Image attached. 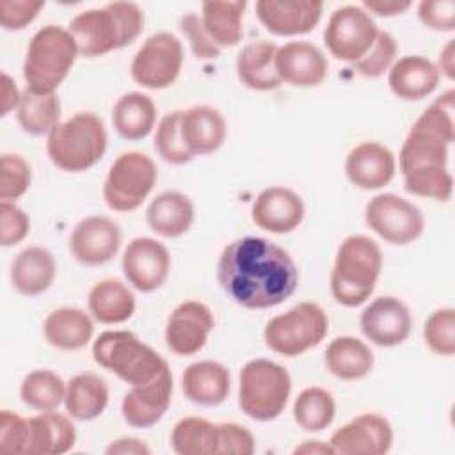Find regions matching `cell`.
<instances>
[{
	"instance_id": "cell-25",
	"label": "cell",
	"mask_w": 455,
	"mask_h": 455,
	"mask_svg": "<svg viewBox=\"0 0 455 455\" xmlns=\"http://www.w3.org/2000/svg\"><path fill=\"white\" fill-rule=\"evenodd\" d=\"M441 73L437 66L423 55H405L389 68L387 85L391 92L405 101L427 98L439 85Z\"/></svg>"
},
{
	"instance_id": "cell-32",
	"label": "cell",
	"mask_w": 455,
	"mask_h": 455,
	"mask_svg": "<svg viewBox=\"0 0 455 455\" xmlns=\"http://www.w3.org/2000/svg\"><path fill=\"white\" fill-rule=\"evenodd\" d=\"M325 368L341 380H359L366 377L375 363L371 348L354 336L334 338L323 355Z\"/></svg>"
},
{
	"instance_id": "cell-53",
	"label": "cell",
	"mask_w": 455,
	"mask_h": 455,
	"mask_svg": "<svg viewBox=\"0 0 455 455\" xmlns=\"http://www.w3.org/2000/svg\"><path fill=\"white\" fill-rule=\"evenodd\" d=\"M107 453L108 455H149L151 450L146 443H142L140 439H135V437H121V439H116L112 441L108 446H107Z\"/></svg>"
},
{
	"instance_id": "cell-46",
	"label": "cell",
	"mask_w": 455,
	"mask_h": 455,
	"mask_svg": "<svg viewBox=\"0 0 455 455\" xmlns=\"http://www.w3.org/2000/svg\"><path fill=\"white\" fill-rule=\"evenodd\" d=\"M28 444V418H23L9 409L0 412V451L27 455Z\"/></svg>"
},
{
	"instance_id": "cell-42",
	"label": "cell",
	"mask_w": 455,
	"mask_h": 455,
	"mask_svg": "<svg viewBox=\"0 0 455 455\" xmlns=\"http://www.w3.org/2000/svg\"><path fill=\"white\" fill-rule=\"evenodd\" d=\"M180 121L181 110H172L160 119L155 132V149L158 156L172 165H185L194 160L181 139Z\"/></svg>"
},
{
	"instance_id": "cell-13",
	"label": "cell",
	"mask_w": 455,
	"mask_h": 455,
	"mask_svg": "<svg viewBox=\"0 0 455 455\" xmlns=\"http://www.w3.org/2000/svg\"><path fill=\"white\" fill-rule=\"evenodd\" d=\"M181 66V41L171 32H156L133 55L130 75L133 82L146 89H165L176 82Z\"/></svg>"
},
{
	"instance_id": "cell-56",
	"label": "cell",
	"mask_w": 455,
	"mask_h": 455,
	"mask_svg": "<svg viewBox=\"0 0 455 455\" xmlns=\"http://www.w3.org/2000/svg\"><path fill=\"white\" fill-rule=\"evenodd\" d=\"M295 455L304 453V455H332L334 448L331 446V443H323V441H306L302 444H299L293 450Z\"/></svg>"
},
{
	"instance_id": "cell-48",
	"label": "cell",
	"mask_w": 455,
	"mask_h": 455,
	"mask_svg": "<svg viewBox=\"0 0 455 455\" xmlns=\"http://www.w3.org/2000/svg\"><path fill=\"white\" fill-rule=\"evenodd\" d=\"M0 243L11 247L20 243L30 231L28 215L12 201H2L0 204Z\"/></svg>"
},
{
	"instance_id": "cell-34",
	"label": "cell",
	"mask_w": 455,
	"mask_h": 455,
	"mask_svg": "<svg viewBox=\"0 0 455 455\" xmlns=\"http://www.w3.org/2000/svg\"><path fill=\"white\" fill-rule=\"evenodd\" d=\"M243 0H212L201 7V21L212 41L219 48H231L242 41L243 36Z\"/></svg>"
},
{
	"instance_id": "cell-37",
	"label": "cell",
	"mask_w": 455,
	"mask_h": 455,
	"mask_svg": "<svg viewBox=\"0 0 455 455\" xmlns=\"http://www.w3.org/2000/svg\"><path fill=\"white\" fill-rule=\"evenodd\" d=\"M60 101L55 92L37 94L25 89L16 108V119L25 133L39 137L48 135L60 123Z\"/></svg>"
},
{
	"instance_id": "cell-5",
	"label": "cell",
	"mask_w": 455,
	"mask_h": 455,
	"mask_svg": "<svg viewBox=\"0 0 455 455\" xmlns=\"http://www.w3.org/2000/svg\"><path fill=\"white\" fill-rule=\"evenodd\" d=\"M107 142L101 117L92 112H76L48 133L46 155L60 171L84 172L101 160Z\"/></svg>"
},
{
	"instance_id": "cell-11",
	"label": "cell",
	"mask_w": 455,
	"mask_h": 455,
	"mask_svg": "<svg viewBox=\"0 0 455 455\" xmlns=\"http://www.w3.org/2000/svg\"><path fill=\"white\" fill-rule=\"evenodd\" d=\"M379 27L371 14L359 5L338 7L323 30V43L332 57L343 62H357L373 46Z\"/></svg>"
},
{
	"instance_id": "cell-38",
	"label": "cell",
	"mask_w": 455,
	"mask_h": 455,
	"mask_svg": "<svg viewBox=\"0 0 455 455\" xmlns=\"http://www.w3.org/2000/svg\"><path fill=\"white\" fill-rule=\"evenodd\" d=\"M171 446L178 455H217L219 427L204 418H183L171 432Z\"/></svg>"
},
{
	"instance_id": "cell-21",
	"label": "cell",
	"mask_w": 455,
	"mask_h": 455,
	"mask_svg": "<svg viewBox=\"0 0 455 455\" xmlns=\"http://www.w3.org/2000/svg\"><path fill=\"white\" fill-rule=\"evenodd\" d=\"M323 12L318 0H258L256 16L275 36H300L311 32Z\"/></svg>"
},
{
	"instance_id": "cell-43",
	"label": "cell",
	"mask_w": 455,
	"mask_h": 455,
	"mask_svg": "<svg viewBox=\"0 0 455 455\" xmlns=\"http://www.w3.org/2000/svg\"><path fill=\"white\" fill-rule=\"evenodd\" d=\"M423 339L427 347L437 354L450 357L455 354V309H435L423 325Z\"/></svg>"
},
{
	"instance_id": "cell-18",
	"label": "cell",
	"mask_w": 455,
	"mask_h": 455,
	"mask_svg": "<svg viewBox=\"0 0 455 455\" xmlns=\"http://www.w3.org/2000/svg\"><path fill=\"white\" fill-rule=\"evenodd\" d=\"M329 443L341 455H384L393 446V428L384 416L364 412L339 427Z\"/></svg>"
},
{
	"instance_id": "cell-23",
	"label": "cell",
	"mask_w": 455,
	"mask_h": 455,
	"mask_svg": "<svg viewBox=\"0 0 455 455\" xmlns=\"http://www.w3.org/2000/svg\"><path fill=\"white\" fill-rule=\"evenodd\" d=\"M345 172L352 185L363 190L386 187L396 172L393 151L375 140H366L350 149L345 160Z\"/></svg>"
},
{
	"instance_id": "cell-47",
	"label": "cell",
	"mask_w": 455,
	"mask_h": 455,
	"mask_svg": "<svg viewBox=\"0 0 455 455\" xmlns=\"http://www.w3.org/2000/svg\"><path fill=\"white\" fill-rule=\"evenodd\" d=\"M180 30L188 39L192 53L197 59L212 60L220 55V48L212 41L208 32L203 27L201 16L196 12H187L180 18Z\"/></svg>"
},
{
	"instance_id": "cell-16",
	"label": "cell",
	"mask_w": 455,
	"mask_h": 455,
	"mask_svg": "<svg viewBox=\"0 0 455 455\" xmlns=\"http://www.w3.org/2000/svg\"><path fill=\"white\" fill-rule=\"evenodd\" d=\"M359 325L366 339L377 347L403 343L412 329V315L405 302L393 295L373 299L361 313Z\"/></svg>"
},
{
	"instance_id": "cell-36",
	"label": "cell",
	"mask_w": 455,
	"mask_h": 455,
	"mask_svg": "<svg viewBox=\"0 0 455 455\" xmlns=\"http://www.w3.org/2000/svg\"><path fill=\"white\" fill-rule=\"evenodd\" d=\"M112 123L123 139L140 140L149 135L156 123V107L144 92H126L112 108Z\"/></svg>"
},
{
	"instance_id": "cell-3",
	"label": "cell",
	"mask_w": 455,
	"mask_h": 455,
	"mask_svg": "<svg viewBox=\"0 0 455 455\" xmlns=\"http://www.w3.org/2000/svg\"><path fill=\"white\" fill-rule=\"evenodd\" d=\"M453 91H446L411 126L400 155L402 174L423 167H448V148L455 139Z\"/></svg>"
},
{
	"instance_id": "cell-14",
	"label": "cell",
	"mask_w": 455,
	"mask_h": 455,
	"mask_svg": "<svg viewBox=\"0 0 455 455\" xmlns=\"http://www.w3.org/2000/svg\"><path fill=\"white\" fill-rule=\"evenodd\" d=\"M121 265L126 281L135 290L151 293L169 277L171 254L156 238L137 236L126 245Z\"/></svg>"
},
{
	"instance_id": "cell-26",
	"label": "cell",
	"mask_w": 455,
	"mask_h": 455,
	"mask_svg": "<svg viewBox=\"0 0 455 455\" xmlns=\"http://www.w3.org/2000/svg\"><path fill=\"white\" fill-rule=\"evenodd\" d=\"M181 387L185 396L196 405H220L229 395V370L222 363L212 359L192 363L181 375Z\"/></svg>"
},
{
	"instance_id": "cell-4",
	"label": "cell",
	"mask_w": 455,
	"mask_h": 455,
	"mask_svg": "<svg viewBox=\"0 0 455 455\" xmlns=\"http://www.w3.org/2000/svg\"><path fill=\"white\" fill-rule=\"evenodd\" d=\"M382 270V252L366 235L347 236L331 272V293L345 307L361 306L375 290Z\"/></svg>"
},
{
	"instance_id": "cell-24",
	"label": "cell",
	"mask_w": 455,
	"mask_h": 455,
	"mask_svg": "<svg viewBox=\"0 0 455 455\" xmlns=\"http://www.w3.org/2000/svg\"><path fill=\"white\" fill-rule=\"evenodd\" d=\"M180 130L181 139L194 158L215 153L228 133L222 114L210 105H194L181 110Z\"/></svg>"
},
{
	"instance_id": "cell-8",
	"label": "cell",
	"mask_w": 455,
	"mask_h": 455,
	"mask_svg": "<svg viewBox=\"0 0 455 455\" xmlns=\"http://www.w3.org/2000/svg\"><path fill=\"white\" fill-rule=\"evenodd\" d=\"M291 377L284 366L270 359H251L240 371L238 405L256 421L275 419L286 407Z\"/></svg>"
},
{
	"instance_id": "cell-44",
	"label": "cell",
	"mask_w": 455,
	"mask_h": 455,
	"mask_svg": "<svg viewBox=\"0 0 455 455\" xmlns=\"http://www.w3.org/2000/svg\"><path fill=\"white\" fill-rule=\"evenodd\" d=\"M32 172L28 162L16 153H4L0 160V199L16 201L30 187Z\"/></svg>"
},
{
	"instance_id": "cell-50",
	"label": "cell",
	"mask_w": 455,
	"mask_h": 455,
	"mask_svg": "<svg viewBox=\"0 0 455 455\" xmlns=\"http://www.w3.org/2000/svg\"><path fill=\"white\" fill-rule=\"evenodd\" d=\"M43 7L41 0H0V25L5 30H21L36 20Z\"/></svg>"
},
{
	"instance_id": "cell-1",
	"label": "cell",
	"mask_w": 455,
	"mask_h": 455,
	"mask_svg": "<svg viewBox=\"0 0 455 455\" xmlns=\"http://www.w3.org/2000/svg\"><path fill=\"white\" fill-rule=\"evenodd\" d=\"M224 293L242 307L268 309L293 295L299 268L281 245L261 236H242L224 247L217 263Z\"/></svg>"
},
{
	"instance_id": "cell-29",
	"label": "cell",
	"mask_w": 455,
	"mask_h": 455,
	"mask_svg": "<svg viewBox=\"0 0 455 455\" xmlns=\"http://www.w3.org/2000/svg\"><path fill=\"white\" fill-rule=\"evenodd\" d=\"M196 210L188 196L165 190L158 194L146 210V222L153 233L164 238L183 236L194 224Z\"/></svg>"
},
{
	"instance_id": "cell-41",
	"label": "cell",
	"mask_w": 455,
	"mask_h": 455,
	"mask_svg": "<svg viewBox=\"0 0 455 455\" xmlns=\"http://www.w3.org/2000/svg\"><path fill=\"white\" fill-rule=\"evenodd\" d=\"M403 176V188L419 197L446 203L453 192V176L448 167H423L414 169Z\"/></svg>"
},
{
	"instance_id": "cell-9",
	"label": "cell",
	"mask_w": 455,
	"mask_h": 455,
	"mask_svg": "<svg viewBox=\"0 0 455 455\" xmlns=\"http://www.w3.org/2000/svg\"><path fill=\"white\" fill-rule=\"evenodd\" d=\"M329 331V318L316 302H299L270 318L263 329L265 345L284 357H297L316 347Z\"/></svg>"
},
{
	"instance_id": "cell-20",
	"label": "cell",
	"mask_w": 455,
	"mask_h": 455,
	"mask_svg": "<svg viewBox=\"0 0 455 455\" xmlns=\"http://www.w3.org/2000/svg\"><path fill=\"white\" fill-rule=\"evenodd\" d=\"M302 197L286 187L263 188L252 203V222L270 233L284 235L297 229L304 219Z\"/></svg>"
},
{
	"instance_id": "cell-6",
	"label": "cell",
	"mask_w": 455,
	"mask_h": 455,
	"mask_svg": "<svg viewBox=\"0 0 455 455\" xmlns=\"http://www.w3.org/2000/svg\"><path fill=\"white\" fill-rule=\"evenodd\" d=\"M78 46L71 32L60 25H44L39 28L27 48L23 62V78L27 89L37 94H52L69 75Z\"/></svg>"
},
{
	"instance_id": "cell-19",
	"label": "cell",
	"mask_w": 455,
	"mask_h": 455,
	"mask_svg": "<svg viewBox=\"0 0 455 455\" xmlns=\"http://www.w3.org/2000/svg\"><path fill=\"white\" fill-rule=\"evenodd\" d=\"M172 395V373L165 368L156 379L132 386L123 396L121 414L130 427L149 428L156 425L171 405Z\"/></svg>"
},
{
	"instance_id": "cell-15",
	"label": "cell",
	"mask_w": 455,
	"mask_h": 455,
	"mask_svg": "<svg viewBox=\"0 0 455 455\" xmlns=\"http://www.w3.org/2000/svg\"><path fill=\"white\" fill-rule=\"evenodd\" d=\"M215 327L212 309L199 300H185L178 304L165 323L167 348L181 357L194 355L208 341Z\"/></svg>"
},
{
	"instance_id": "cell-55",
	"label": "cell",
	"mask_w": 455,
	"mask_h": 455,
	"mask_svg": "<svg viewBox=\"0 0 455 455\" xmlns=\"http://www.w3.org/2000/svg\"><path fill=\"white\" fill-rule=\"evenodd\" d=\"M455 41H448V44L441 50L439 53V64L437 69L439 73L446 75L448 78H453L455 76Z\"/></svg>"
},
{
	"instance_id": "cell-30",
	"label": "cell",
	"mask_w": 455,
	"mask_h": 455,
	"mask_svg": "<svg viewBox=\"0 0 455 455\" xmlns=\"http://www.w3.org/2000/svg\"><path fill=\"white\" fill-rule=\"evenodd\" d=\"M76 430L60 412L46 411L28 418L27 455H60L75 446Z\"/></svg>"
},
{
	"instance_id": "cell-51",
	"label": "cell",
	"mask_w": 455,
	"mask_h": 455,
	"mask_svg": "<svg viewBox=\"0 0 455 455\" xmlns=\"http://www.w3.org/2000/svg\"><path fill=\"white\" fill-rule=\"evenodd\" d=\"M419 21L437 32H451L455 28L453 0H423L418 5Z\"/></svg>"
},
{
	"instance_id": "cell-12",
	"label": "cell",
	"mask_w": 455,
	"mask_h": 455,
	"mask_svg": "<svg viewBox=\"0 0 455 455\" xmlns=\"http://www.w3.org/2000/svg\"><path fill=\"white\" fill-rule=\"evenodd\" d=\"M364 220L384 242L391 245H409L425 229L421 210L396 194H379L364 208Z\"/></svg>"
},
{
	"instance_id": "cell-2",
	"label": "cell",
	"mask_w": 455,
	"mask_h": 455,
	"mask_svg": "<svg viewBox=\"0 0 455 455\" xmlns=\"http://www.w3.org/2000/svg\"><path fill=\"white\" fill-rule=\"evenodd\" d=\"M144 27V12L135 2H110L78 12L68 25L82 57H100L133 43Z\"/></svg>"
},
{
	"instance_id": "cell-22",
	"label": "cell",
	"mask_w": 455,
	"mask_h": 455,
	"mask_svg": "<svg viewBox=\"0 0 455 455\" xmlns=\"http://www.w3.org/2000/svg\"><path fill=\"white\" fill-rule=\"evenodd\" d=\"M275 71L281 82L295 87H316L327 78L329 62L309 41H290L277 48Z\"/></svg>"
},
{
	"instance_id": "cell-17",
	"label": "cell",
	"mask_w": 455,
	"mask_h": 455,
	"mask_svg": "<svg viewBox=\"0 0 455 455\" xmlns=\"http://www.w3.org/2000/svg\"><path fill=\"white\" fill-rule=\"evenodd\" d=\"M121 240V229L110 217L89 215L75 226L69 236V251L78 263L100 267L117 254Z\"/></svg>"
},
{
	"instance_id": "cell-39",
	"label": "cell",
	"mask_w": 455,
	"mask_h": 455,
	"mask_svg": "<svg viewBox=\"0 0 455 455\" xmlns=\"http://www.w3.org/2000/svg\"><path fill=\"white\" fill-rule=\"evenodd\" d=\"M336 416L334 396L318 386L306 387L293 402L295 423L306 432H320L327 428Z\"/></svg>"
},
{
	"instance_id": "cell-49",
	"label": "cell",
	"mask_w": 455,
	"mask_h": 455,
	"mask_svg": "<svg viewBox=\"0 0 455 455\" xmlns=\"http://www.w3.org/2000/svg\"><path fill=\"white\" fill-rule=\"evenodd\" d=\"M219 427V448L217 455H251L256 450L254 435L242 425L228 421L217 423Z\"/></svg>"
},
{
	"instance_id": "cell-28",
	"label": "cell",
	"mask_w": 455,
	"mask_h": 455,
	"mask_svg": "<svg viewBox=\"0 0 455 455\" xmlns=\"http://www.w3.org/2000/svg\"><path fill=\"white\" fill-rule=\"evenodd\" d=\"M277 48L267 39L247 43L236 55V76L252 91H274L283 82L275 71Z\"/></svg>"
},
{
	"instance_id": "cell-31",
	"label": "cell",
	"mask_w": 455,
	"mask_h": 455,
	"mask_svg": "<svg viewBox=\"0 0 455 455\" xmlns=\"http://www.w3.org/2000/svg\"><path fill=\"white\" fill-rule=\"evenodd\" d=\"M43 332L52 347L73 352L84 348L91 341L94 334V323L84 309L66 306L53 309L44 318Z\"/></svg>"
},
{
	"instance_id": "cell-7",
	"label": "cell",
	"mask_w": 455,
	"mask_h": 455,
	"mask_svg": "<svg viewBox=\"0 0 455 455\" xmlns=\"http://www.w3.org/2000/svg\"><path fill=\"white\" fill-rule=\"evenodd\" d=\"M94 361L130 386L156 379L167 361L130 331H105L92 343Z\"/></svg>"
},
{
	"instance_id": "cell-54",
	"label": "cell",
	"mask_w": 455,
	"mask_h": 455,
	"mask_svg": "<svg viewBox=\"0 0 455 455\" xmlns=\"http://www.w3.org/2000/svg\"><path fill=\"white\" fill-rule=\"evenodd\" d=\"M21 100V92L18 91L14 80L4 71L2 73V116H7L11 110L18 108Z\"/></svg>"
},
{
	"instance_id": "cell-45",
	"label": "cell",
	"mask_w": 455,
	"mask_h": 455,
	"mask_svg": "<svg viewBox=\"0 0 455 455\" xmlns=\"http://www.w3.org/2000/svg\"><path fill=\"white\" fill-rule=\"evenodd\" d=\"M398 44L389 32L379 30V36L368 53L354 62V69L364 78H379L395 64Z\"/></svg>"
},
{
	"instance_id": "cell-40",
	"label": "cell",
	"mask_w": 455,
	"mask_h": 455,
	"mask_svg": "<svg viewBox=\"0 0 455 455\" xmlns=\"http://www.w3.org/2000/svg\"><path fill=\"white\" fill-rule=\"evenodd\" d=\"M20 396L34 411H55L66 396V382L52 370H34L23 377Z\"/></svg>"
},
{
	"instance_id": "cell-52",
	"label": "cell",
	"mask_w": 455,
	"mask_h": 455,
	"mask_svg": "<svg viewBox=\"0 0 455 455\" xmlns=\"http://www.w3.org/2000/svg\"><path fill=\"white\" fill-rule=\"evenodd\" d=\"M411 7V2L407 0H364L363 9L368 11L370 14L377 16H396L405 12Z\"/></svg>"
},
{
	"instance_id": "cell-10",
	"label": "cell",
	"mask_w": 455,
	"mask_h": 455,
	"mask_svg": "<svg viewBox=\"0 0 455 455\" xmlns=\"http://www.w3.org/2000/svg\"><path fill=\"white\" fill-rule=\"evenodd\" d=\"M156 178L158 169L148 155L140 151L121 153L105 178L103 199L114 212H133L151 194Z\"/></svg>"
},
{
	"instance_id": "cell-27",
	"label": "cell",
	"mask_w": 455,
	"mask_h": 455,
	"mask_svg": "<svg viewBox=\"0 0 455 455\" xmlns=\"http://www.w3.org/2000/svg\"><path fill=\"white\" fill-rule=\"evenodd\" d=\"M57 274L53 254L46 247L32 245L18 252L11 263V283L25 297H36L46 291Z\"/></svg>"
},
{
	"instance_id": "cell-33",
	"label": "cell",
	"mask_w": 455,
	"mask_h": 455,
	"mask_svg": "<svg viewBox=\"0 0 455 455\" xmlns=\"http://www.w3.org/2000/svg\"><path fill=\"white\" fill-rule=\"evenodd\" d=\"M89 313L105 325L123 323L135 313V295L119 279H103L96 283L87 297Z\"/></svg>"
},
{
	"instance_id": "cell-35",
	"label": "cell",
	"mask_w": 455,
	"mask_h": 455,
	"mask_svg": "<svg viewBox=\"0 0 455 455\" xmlns=\"http://www.w3.org/2000/svg\"><path fill=\"white\" fill-rule=\"evenodd\" d=\"M108 403V386L96 373H78L66 382L64 407L78 421H91L103 414Z\"/></svg>"
}]
</instances>
